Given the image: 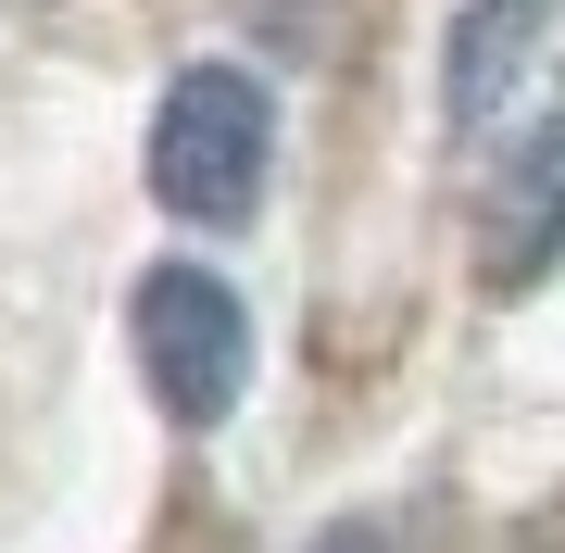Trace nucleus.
I'll return each mask as SVG.
<instances>
[{
	"label": "nucleus",
	"instance_id": "nucleus-1",
	"mask_svg": "<svg viewBox=\"0 0 565 553\" xmlns=\"http://www.w3.org/2000/svg\"><path fill=\"white\" fill-rule=\"evenodd\" d=\"M264 151H277V114H264V88L239 63H189L151 114V189L189 226H239L264 202Z\"/></svg>",
	"mask_w": 565,
	"mask_h": 553
},
{
	"label": "nucleus",
	"instance_id": "nucleus-2",
	"mask_svg": "<svg viewBox=\"0 0 565 553\" xmlns=\"http://www.w3.org/2000/svg\"><path fill=\"white\" fill-rule=\"evenodd\" d=\"M126 328H139L151 403L177 415V428H214V415L239 403V377H252V315H239V289H226L214 265H151Z\"/></svg>",
	"mask_w": 565,
	"mask_h": 553
},
{
	"label": "nucleus",
	"instance_id": "nucleus-3",
	"mask_svg": "<svg viewBox=\"0 0 565 553\" xmlns=\"http://www.w3.org/2000/svg\"><path fill=\"white\" fill-rule=\"evenodd\" d=\"M541 25H553V0H465L452 13V63H440V114L490 126L503 88L527 76V51H541Z\"/></svg>",
	"mask_w": 565,
	"mask_h": 553
},
{
	"label": "nucleus",
	"instance_id": "nucleus-4",
	"mask_svg": "<svg viewBox=\"0 0 565 553\" xmlns=\"http://www.w3.org/2000/svg\"><path fill=\"white\" fill-rule=\"evenodd\" d=\"M565 252V139L515 151V189L490 202V289H527Z\"/></svg>",
	"mask_w": 565,
	"mask_h": 553
},
{
	"label": "nucleus",
	"instance_id": "nucleus-5",
	"mask_svg": "<svg viewBox=\"0 0 565 553\" xmlns=\"http://www.w3.org/2000/svg\"><path fill=\"white\" fill-rule=\"evenodd\" d=\"M315 553H390V541H377V529H327Z\"/></svg>",
	"mask_w": 565,
	"mask_h": 553
}]
</instances>
